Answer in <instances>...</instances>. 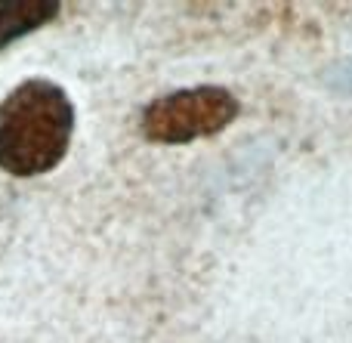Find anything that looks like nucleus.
<instances>
[{
    "label": "nucleus",
    "mask_w": 352,
    "mask_h": 343,
    "mask_svg": "<svg viewBox=\"0 0 352 343\" xmlns=\"http://www.w3.org/2000/svg\"><path fill=\"white\" fill-rule=\"evenodd\" d=\"M74 136V105L47 78L22 80L0 102V170L41 177L62 164Z\"/></svg>",
    "instance_id": "obj_1"
},
{
    "label": "nucleus",
    "mask_w": 352,
    "mask_h": 343,
    "mask_svg": "<svg viewBox=\"0 0 352 343\" xmlns=\"http://www.w3.org/2000/svg\"><path fill=\"white\" fill-rule=\"evenodd\" d=\"M241 105L226 87H186L158 96L142 111V136L161 146H182L217 136L238 118Z\"/></svg>",
    "instance_id": "obj_2"
},
{
    "label": "nucleus",
    "mask_w": 352,
    "mask_h": 343,
    "mask_svg": "<svg viewBox=\"0 0 352 343\" xmlns=\"http://www.w3.org/2000/svg\"><path fill=\"white\" fill-rule=\"evenodd\" d=\"M62 12L59 0H0V49L43 28Z\"/></svg>",
    "instance_id": "obj_3"
}]
</instances>
